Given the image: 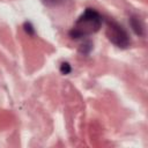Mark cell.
I'll use <instances>...</instances> for the list:
<instances>
[{"label": "cell", "instance_id": "3", "mask_svg": "<svg viewBox=\"0 0 148 148\" xmlns=\"http://www.w3.org/2000/svg\"><path fill=\"white\" fill-rule=\"evenodd\" d=\"M130 25H131V28H132V30L134 31L135 35H138V36H143L145 35L143 22L136 15H132L130 17Z\"/></svg>", "mask_w": 148, "mask_h": 148}, {"label": "cell", "instance_id": "4", "mask_svg": "<svg viewBox=\"0 0 148 148\" xmlns=\"http://www.w3.org/2000/svg\"><path fill=\"white\" fill-rule=\"evenodd\" d=\"M66 0H42V2L47 7H56L61 3H64Z\"/></svg>", "mask_w": 148, "mask_h": 148}, {"label": "cell", "instance_id": "6", "mask_svg": "<svg viewBox=\"0 0 148 148\" xmlns=\"http://www.w3.org/2000/svg\"><path fill=\"white\" fill-rule=\"evenodd\" d=\"M71 71H72V67H71V65L68 62H66V61L61 62V65H60V72H61V74L67 75V74L71 73Z\"/></svg>", "mask_w": 148, "mask_h": 148}, {"label": "cell", "instance_id": "2", "mask_svg": "<svg viewBox=\"0 0 148 148\" xmlns=\"http://www.w3.org/2000/svg\"><path fill=\"white\" fill-rule=\"evenodd\" d=\"M105 35L108 39L119 49H127L131 44L130 35L126 29L114 20L106 21V30Z\"/></svg>", "mask_w": 148, "mask_h": 148}, {"label": "cell", "instance_id": "5", "mask_svg": "<svg viewBox=\"0 0 148 148\" xmlns=\"http://www.w3.org/2000/svg\"><path fill=\"white\" fill-rule=\"evenodd\" d=\"M23 29H24V31H25L29 36H34V35H35V28H34V25H32L30 22H24Z\"/></svg>", "mask_w": 148, "mask_h": 148}, {"label": "cell", "instance_id": "1", "mask_svg": "<svg viewBox=\"0 0 148 148\" xmlns=\"http://www.w3.org/2000/svg\"><path fill=\"white\" fill-rule=\"evenodd\" d=\"M103 23L102 15L94 8H86L71 28L68 35L72 39H83L97 32Z\"/></svg>", "mask_w": 148, "mask_h": 148}]
</instances>
